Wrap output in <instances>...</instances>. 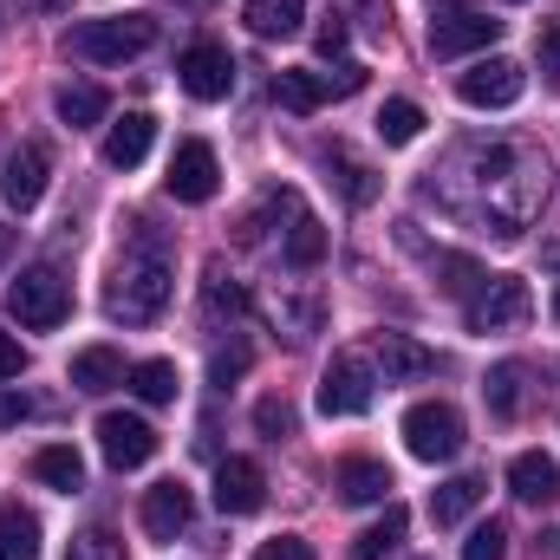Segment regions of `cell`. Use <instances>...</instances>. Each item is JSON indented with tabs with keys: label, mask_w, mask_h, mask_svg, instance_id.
<instances>
[{
	"label": "cell",
	"mask_w": 560,
	"mask_h": 560,
	"mask_svg": "<svg viewBox=\"0 0 560 560\" xmlns=\"http://www.w3.org/2000/svg\"><path fill=\"white\" fill-rule=\"evenodd\" d=\"M436 268L450 275V280H443V287H450V293H463V300H469V293H476V287L489 280V275H482V268H476V261H463V255H443Z\"/></svg>",
	"instance_id": "obj_35"
},
{
	"label": "cell",
	"mask_w": 560,
	"mask_h": 560,
	"mask_svg": "<svg viewBox=\"0 0 560 560\" xmlns=\"http://www.w3.org/2000/svg\"><path fill=\"white\" fill-rule=\"evenodd\" d=\"M242 20L261 39H293L300 20H306V0H242Z\"/></svg>",
	"instance_id": "obj_21"
},
{
	"label": "cell",
	"mask_w": 560,
	"mask_h": 560,
	"mask_svg": "<svg viewBox=\"0 0 560 560\" xmlns=\"http://www.w3.org/2000/svg\"><path fill=\"white\" fill-rule=\"evenodd\" d=\"M255 430H261V436H293V405H287V398H261V405H255Z\"/></svg>",
	"instance_id": "obj_34"
},
{
	"label": "cell",
	"mask_w": 560,
	"mask_h": 560,
	"mask_svg": "<svg viewBox=\"0 0 560 560\" xmlns=\"http://www.w3.org/2000/svg\"><path fill=\"white\" fill-rule=\"evenodd\" d=\"M33 476H39L46 489H59V495H79V489H85V463H79L72 443H46V450L33 456Z\"/></svg>",
	"instance_id": "obj_22"
},
{
	"label": "cell",
	"mask_w": 560,
	"mask_h": 560,
	"mask_svg": "<svg viewBox=\"0 0 560 560\" xmlns=\"http://www.w3.org/2000/svg\"><path fill=\"white\" fill-rule=\"evenodd\" d=\"M418 131H423V112L411 98H392V105L378 112V138L385 143H418Z\"/></svg>",
	"instance_id": "obj_30"
},
{
	"label": "cell",
	"mask_w": 560,
	"mask_h": 560,
	"mask_svg": "<svg viewBox=\"0 0 560 560\" xmlns=\"http://www.w3.org/2000/svg\"><path fill=\"white\" fill-rule=\"evenodd\" d=\"M176 79H183V92H189V98L222 105V98L235 92V59H229L222 46H189V52L176 59Z\"/></svg>",
	"instance_id": "obj_9"
},
{
	"label": "cell",
	"mask_w": 560,
	"mask_h": 560,
	"mask_svg": "<svg viewBox=\"0 0 560 560\" xmlns=\"http://www.w3.org/2000/svg\"><path fill=\"white\" fill-rule=\"evenodd\" d=\"M430 372H436V359L423 352L418 339H405V332H385V339H378V378H385V385H418Z\"/></svg>",
	"instance_id": "obj_15"
},
{
	"label": "cell",
	"mask_w": 560,
	"mask_h": 560,
	"mask_svg": "<svg viewBox=\"0 0 560 560\" xmlns=\"http://www.w3.org/2000/svg\"><path fill=\"white\" fill-rule=\"evenodd\" d=\"M7 313L20 326H33V332H52L72 313V293H66V280L52 275V268H20V275L7 280Z\"/></svg>",
	"instance_id": "obj_3"
},
{
	"label": "cell",
	"mask_w": 560,
	"mask_h": 560,
	"mask_svg": "<svg viewBox=\"0 0 560 560\" xmlns=\"http://www.w3.org/2000/svg\"><path fill=\"white\" fill-rule=\"evenodd\" d=\"M26 411H33V405H26L20 392H0V423H20Z\"/></svg>",
	"instance_id": "obj_43"
},
{
	"label": "cell",
	"mask_w": 560,
	"mask_h": 560,
	"mask_svg": "<svg viewBox=\"0 0 560 560\" xmlns=\"http://www.w3.org/2000/svg\"><path fill=\"white\" fill-rule=\"evenodd\" d=\"M372 385H378V365L359 359V352H332V365L319 372V411L326 418H359L372 405Z\"/></svg>",
	"instance_id": "obj_5"
},
{
	"label": "cell",
	"mask_w": 560,
	"mask_h": 560,
	"mask_svg": "<svg viewBox=\"0 0 560 560\" xmlns=\"http://www.w3.org/2000/svg\"><path fill=\"white\" fill-rule=\"evenodd\" d=\"M405 528H411V515L392 502V509H385V522H372V528L352 541V560H385L392 548H398V541H405Z\"/></svg>",
	"instance_id": "obj_25"
},
{
	"label": "cell",
	"mask_w": 560,
	"mask_h": 560,
	"mask_svg": "<svg viewBox=\"0 0 560 560\" xmlns=\"http://www.w3.org/2000/svg\"><path fill=\"white\" fill-rule=\"evenodd\" d=\"M46 150L39 143H20L13 156H7V176H0V196H7V209H39V196H46Z\"/></svg>",
	"instance_id": "obj_13"
},
{
	"label": "cell",
	"mask_w": 560,
	"mask_h": 560,
	"mask_svg": "<svg viewBox=\"0 0 560 560\" xmlns=\"http://www.w3.org/2000/svg\"><path fill=\"white\" fill-rule=\"evenodd\" d=\"M255 560H313V548L300 541V535H275V541H261Z\"/></svg>",
	"instance_id": "obj_38"
},
{
	"label": "cell",
	"mask_w": 560,
	"mask_h": 560,
	"mask_svg": "<svg viewBox=\"0 0 560 560\" xmlns=\"http://www.w3.org/2000/svg\"><path fill=\"white\" fill-rule=\"evenodd\" d=\"M189 515H196V502H189L183 482H156V489L143 495V528H150L156 541H176V535L189 528Z\"/></svg>",
	"instance_id": "obj_14"
},
{
	"label": "cell",
	"mask_w": 560,
	"mask_h": 560,
	"mask_svg": "<svg viewBox=\"0 0 560 560\" xmlns=\"http://www.w3.org/2000/svg\"><path fill=\"white\" fill-rule=\"evenodd\" d=\"M332 163H339V176H346V196H352V202H372V196H378V183H372V170H365V163H352L346 150H339Z\"/></svg>",
	"instance_id": "obj_36"
},
{
	"label": "cell",
	"mask_w": 560,
	"mask_h": 560,
	"mask_svg": "<svg viewBox=\"0 0 560 560\" xmlns=\"http://www.w3.org/2000/svg\"><path fill=\"white\" fill-rule=\"evenodd\" d=\"M319 261H326V229L313 215H293V229H287V268H319Z\"/></svg>",
	"instance_id": "obj_28"
},
{
	"label": "cell",
	"mask_w": 560,
	"mask_h": 560,
	"mask_svg": "<svg viewBox=\"0 0 560 560\" xmlns=\"http://www.w3.org/2000/svg\"><path fill=\"white\" fill-rule=\"evenodd\" d=\"M405 443H411V456L418 463H450L456 450H463V411L456 405H411L405 411Z\"/></svg>",
	"instance_id": "obj_6"
},
{
	"label": "cell",
	"mask_w": 560,
	"mask_h": 560,
	"mask_svg": "<svg viewBox=\"0 0 560 560\" xmlns=\"http://www.w3.org/2000/svg\"><path fill=\"white\" fill-rule=\"evenodd\" d=\"M509 489H515L522 502H555L560 495V463L541 456V450H522V456L509 463Z\"/></svg>",
	"instance_id": "obj_18"
},
{
	"label": "cell",
	"mask_w": 560,
	"mask_h": 560,
	"mask_svg": "<svg viewBox=\"0 0 560 560\" xmlns=\"http://www.w3.org/2000/svg\"><path fill=\"white\" fill-rule=\"evenodd\" d=\"M150 138H156V118H150V112H125V118L105 131V163H112V170H138L143 156H150Z\"/></svg>",
	"instance_id": "obj_17"
},
{
	"label": "cell",
	"mask_w": 560,
	"mask_h": 560,
	"mask_svg": "<svg viewBox=\"0 0 560 560\" xmlns=\"http://www.w3.org/2000/svg\"><path fill=\"white\" fill-rule=\"evenodd\" d=\"M112 112V98L98 92V85H59V118L72 125V131H85V125H98Z\"/></svg>",
	"instance_id": "obj_27"
},
{
	"label": "cell",
	"mask_w": 560,
	"mask_h": 560,
	"mask_svg": "<svg viewBox=\"0 0 560 560\" xmlns=\"http://www.w3.org/2000/svg\"><path fill=\"white\" fill-rule=\"evenodd\" d=\"M332 489H339V502L365 509V502H385V495H392V469L372 463V456H346L339 476H332Z\"/></svg>",
	"instance_id": "obj_16"
},
{
	"label": "cell",
	"mask_w": 560,
	"mask_h": 560,
	"mask_svg": "<svg viewBox=\"0 0 560 560\" xmlns=\"http://www.w3.org/2000/svg\"><path fill=\"white\" fill-rule=\"evenodd\" d=\"M268 502V476L255 456H222L215 463V509L222 515H255Z\"/></svg>",
	"instance_id": "obj_12"
},
{
	"label": "cell",
	"mask_w": 560,
	"mask_h": 560,
	"mask_svg": "<svg viewBox=\"0 0 560 560\" xmlns=\"http://www.w3.org/2000/svg\"><path fill=\"white\" fill-rule=\"evenodd\" d=\"M242 372H248V346H229V352H215V359H209V385H222V392H229Z\"/></svg>",
	"instance_id": "obj_37"
},
{
	"label": "cell",
	"mask_w": 560,
	"mask_h": 560,
	"mask_svg": "<svg viewBox=\"0 0 560 560\" xmlns=\"http://www.w3.org/2000/svg\"><path fill=\"white\" fill-rule=\"evenodd\" d=\"M319 52H326V59H332V52H346V20H339V13L319 26Z\"/></svg>",
	"instance_id": "obj_42"
},
{
	"label": "cell",
	"mask_w": 560,
	"mask_h": 560,
	"mask_svg": "<svg viewBox=\"0 0 560 560\" xmlns=\"http://www.w3.org/2000/svg\"><path fill=\"white\" fill-rule=\"evenodd\" d=\"M528 313H535V293L515 275H489L469 293V332H515Z\"/></svg>",
	"instance_id": "obj_4"
},
{
	"label": "cell",
	"mask_w": 560,
	"mask_h": 560,
	"mask_svg": "<svg viewBox=\"0 0 560 560\" xmlns=\"http://www.w3.org/2000/svg\"><path fill=\"white\" fill-rule=\"evenodd\" d=\"M275 98L287 105V112H300V118H306V112H319L332 92H326V72H306V66H293V72H280V79H275Z\"/></svg>",
	"instance_id": "obj_24"
},
{
	"label": "cell",
	"mask_w": 560,
	"mask_h": 560,
	"mask_svg": "<svg viewBox=\"0 0 560 560\" xmlns=\"http://www.w3.org/2000/svg\"><path fill=\"white\" fill-rule=\"evenodd\" d=\"M359 85H365V66H352V59H346V66H332V72H326V92H332V98H352V92H359Z\"/></svg>",
	"instance_id": "obj_39"
},
{
	"label": "cell",
	"mask_w": 560,
	"mask_h": 560,
	"mask_svg": "<svg viewBox=\"0 0 560 560\" xmlns=\"http://www.w3.org/2000/svg\"><path fill=\"white\" fill-rule=\"evenodd\" d=\"M0 255H7V235H0Z\"/></svg>",
	"instance_id": "obj_46"
},
{
	"label": "cell",
	"mask_w": 560,
	"mask_h": 560,
	"mask_svg": "<svg viewBox=\"0 0 560 560\" xmlns=\"http://www.w3.org/2000/svg\"><path fill=\"white\" fill-rule=\"evenodd\" d=\"M131 372H125V352H112V346H85V352H72V385L79 392H112V385H125Z\"/></svg>",
	"instance_id": "obj_20"
},
{
	"label": "cell",
	"mask_w": 560,
	"mask_h": 560,
	"mask_svg": "<svg viewBox=\"0 0 560 560\" xmlns=\"http://www.w3.org/2000/svg\"><path fill=\"white\" fill-rule=\"evenodd\" d=\"M541 72H548V79H560V20L541 33Z\"/></svg>",
	"instance_id": "obj_41"
},
{
	"label": "cell",
	"mask_w": 560,
	"mask_h": 560,
	"mask_svg": "<svg viewBox=\"0 0 560 560\" xmlns=\"http://www.w3.org/2000/svg\"><path fill=\"white\" fill-rule=\"evenodd\" d=\"M33 7H46V13H59V7H72V0H33Z\"/></svg>",
	"instance_id": "obj_44"
},
{
	"label": "cell",
	"mask_w": 560,
	"mask_h": 560,
	"mask_svg": "<svg viewBox=\"0 0 560 560\" xmlns=\"http://www.w3.org/2000/svg\"><path fill=\"white\" fill-rule=\"evenodd\" d=\"M98 450H105L112 469H143L156 456V430L143 418H131V411H105L98 418Z\"/></svg>",
	"instance_id": "obj_11"
},
{
	"label": "cell",
	"mask_w": 560,
	"mask_h": 560,
	"mask_svg": "<svg viewBox=\"0 0 560 560\" xmlns=\"http://www.w3.org/2000/svg\"><path fill=\"white\" fill-rule=\"evenodd\" d=\"M170 196L176 202H209L215 196V183H222V163H215V150L202 138H189V143H176V156H170Z\"/></svg>",
	"instance_id": "obj_10"
},
{
	"label": "cell",
	"mask_w": 560,
	"mask_h": 560,
	"mask_svg": "<svg viewBox=\"0 0 560 560\" xmlns=\"http://www.w3.org/2000/svg\"><path fill=\"white\" fill-rule=\"evenodd\" d=\"M125 385L138 392V405H176V365H170V359H143V365H131Z\"/></svg>",
	"instance_id": "obj_26"
},
{
	"label": "cell",
	"mask_w": 560,
	"mask_h": 560,
	"mask_svg": "<svg viewBox=\"0 0 560 560\" xmlns=\"http://www.w3.org/2000/svg\"><path fill=\"white\" fill-rule=\"evenodd\" d=\"M0 560H39V515L0 502Z\"/></svg>",
	"instance_id": "obj_23"
},
{
	"label": "cell",
	"mask_w": 560,
	"mask_h": 560,
	"mask_svg": "<svg viewBox=\"0 0 560 560\" xmlns=\"http://www.w3.org/2000/svg\"><path fill=\"white\" fill-rule=\"evenodd\" d=\"M163 306H170V255L163 248L125 255L118 275H112V293H105V313L125 319V326H150Z\"/></svg>",
	"instance_id": "obj_1"
},
{
	"label": "cell",
	"mask_w": 560,
	"mask_h": 560,
	"mask_svg": "<svg viewBox=\"0 0 560 560\" xmlns=\"http://www.w3.org/2000/svg\"><path fill=\"white\" fill-rule=\"evenodd\" d=\"M20 365H26L20 339H13V332H0V378H20Z\"/></svg>",
	"instance_id": "obj_40"
},
{
	"label": "cell",
	"mask_w": 560,
	"mask_h": 560,
	"mask_svg": "<svg viewBox=\"0 0 560 560\" xmlns=\"http://www.w3.org/2000/svg\"><path fill=\"white\" fill-rule=\"evenodd\" d=\"M555 319H560V287H555Z\"/></svg>",
	"instance_id": "obj_45"
},
{
	"label": "cell",
	"mask_w": 560,
	"mask_h": 560,
	"mask_svg": "<svg viewBox=\"0 0 560 560\" xmlns=\"http://www.w3.org/2000/svg\"><path fill=\"white\" fill-rule=\"evenodd\" d=\"M66 560H125V541L112 528H85V535H72Z\"/></svg>",
	"instance_id": "obj_33"
},
{
	"label": "cell",
	"mask_w": 560,
	"mask_h": 560,
	"mask_svg": "<svg viewBox=\"0 0 560 560\" xmlns=\"http://www.w3.org/2000/svg\"><path fill=\"white\" fill-rule=\"evenodd\" d=\"M79 59H92V66H125V59H138L156 46V20L150 13H112V20H79L72 26V39H66Z\"/></svg>",
	"instance_id": "obj_2"
},
{
	"label": "cell",
	"mask_w": 560,
	"mask_h": 560,
	"mask_svg": "<svg viewBox=\"0 0 560 560\" xmlns=\"http://www.w3.org/2000/svg\"><path fill=\"white\" fill-rule=\"evenodd\" d=\"M476 502H482V476H450V482L430 489V522L436 528H456V522L476 515Z\"/></svg>",
	"instance_id": "obj_19"
},
{
	"label": "cell",
	"mask_w": 560,
	"mask_h": 560,
	"mask_svg": "<svg viewBox=\"0 0 560 560\" xmlns=\"http://www.w3.org/2000/svg\"><path fill=\"white\" fill-rule=\"evenodd\" d=\"M495 33H502V20H489V13H476V7H450V13H436V26H430V52H436V59H463V52L495 46Z\"/></svg>",
	"instance_id": "obj_8"
},
{
	"label": "cell",
	"mask_w": 560,
	"mask_h": 560,
	"mask_svg": "<svg viewBox=\"0 0 560 560\" xmlns=\"http://www.w3.org/2000/svg\"><path fill=\"white\" fill-rule=\"evenodd\" d=\"M202 300H209V313H248V287H242V280H229L222 268H209Z\"/></svg>",
	"instance_id": "obj_32"
},
{
	"label": "cell",
	"mask_w": 560,
	"mask_h": 560,
	"mask_svg": "<svg viewBox=\"0 0 560 560\" xmlns=\"http://www.w3.org/2000/svg\"><path fill=\"white\" fill-rule=\"evenodd\" d=\"M522 85H528V72H522L515 59H476V66L456 79V98L476 105V112H502V105L522 98Z\"/></svg>",
	"instance_id": "obj_7"
},
{
	"label": "cell",
	"mask_w": 560,
	"mask_h": 560,
	"mask_svg": "<svg viewBox=\"0 0 560 560\" xmlns=\"http://www.w3.org/2000/svg\"><path fill=\"white\" fill-rule=\"evenodd\" d=\"M463 560H509V528L502 522H476L469 541H463Z\"/></svg>",
	"instance_id": "obj_31"
},
{
	"label": "cell",
	"mask_w": 560,
	"mask_h": 560,
	"mask_svg": "<svg viewBox=\"0 0 560 560\" xmlns=\"http://www.w3.org/2000/svg\"><path fill=\"white\" fill-rule=\"evenodd\" d=\"M522 378H528V372H522L515 359L489 372V385H482V392H489V411H495V418H515V411H522Z\"/></svg>",
	"instance_id": "obj_29"
}]
</instances>
